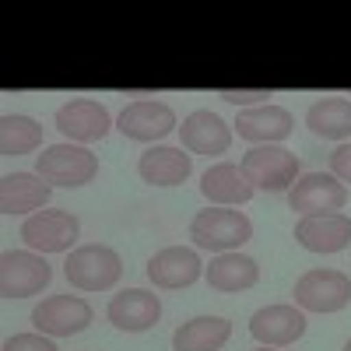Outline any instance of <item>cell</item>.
Masks as SVG:
<instances>
[{
	"label": "cell",
	"mask_w": 351,
	"mask_h": 351,
	"mask_svg": "<svg viewBox=\"0 0 351 351\" xmlns=\"http://www.w3.org/2000/svg\"><path fill=\"white\" fill-rule=\"evenodd\" d=\"M330 176H337L341 183H351V144H341L330 155Z\"/></svg>",
	"instance_id": "4316f807"
},
{
	"label": "cell",
	"mask_w": 351,
	"mask_h": 351,
	"mask_svg": "<svg viewBox=\"0 0 351 351\" xmlns=\"http://www.w3.org/2000/svg\"><path fill=\"white\" fill-rule=\"evenodd\" d=\"M200 193L218 208H236V204L253 200V186L246 183V176L236 162H215L204 169L200 176Z\"/></svg>",
	"instance_id": "d6986e66"
},
{
	"label": "cell",
	"mask_w": 351,
	"mask_h": 351,
	"mask_svg": "<svg viewBox=\"0 0 351 351\" xmlns=\"http://www.w3.org/2000/svg\"><path fill=\"white\" fill-rule=\"evenodd\" d=\"M256 351H274V348H256Z\"/></svg>",
	"instance_id": "83f0119b"
},
{
	"label": "cell",
	"mask_w": 351,
	"mask_h": 351,
	"mask_svg": "<svg viewBox=\"0 0 351 351\" xmlns=\"http://www.w3.org/2000/svg\"><path fill=\"white\" fill-rule=\"evenodd\" d=\"M32 324L46 337H74L92 324V306L81 295H49L32 309Z\"/></svg>",
	"instance_id": "9c48e42d"
},
{
	"label": "cell",
	"mask_w": 351,
	"mask_h": 351,
	"mask_svg": "<svg viewBox=\"0 0 351 351\" xmlns=\"http://www.w3.org/2000/svg\"><path fill=\"white\" fill-rule=\"evenodd\" d=\"M4 351H60V348L46 334H14L4 341Z\"/></svg>",
	"instance_id": "d4e9b609"
},
{
	"label": "cell",
	"mask_w": 351,
	"mask_h": 351,
	"mask_svg": "<svg viewBox=\"0 0 351 351\" xmlns=\"http://www.w3.org/2000/svg\"><path fill=\"white\" fill-rule=\"evenodd\" d=\"M291 295L302 313H341L351 302V278L341 271H306Z\"/></svg>",
	"instance_id": "52a82bcc"
},
{
	"label": "cell",
	"mask_w": 351,
	"mask_h": 351,
	"mask_svg": "<svg viewBox=\"0 0 351 351\" xmlns=\"http://www.w3.org/2000/svg\"><path fill=\"white\" fill-rule=\"evenodd\" d=\"M236 130L243 141L250 144H278L285 141L291 130H295V120H291V112L285 106H253V109H243L239 120H236Z\"/></svg>",
	"instance_id": "e0dca14e"
},
{
	"label": "cell",
	"mask_w": 351,
	"mask_h": 351,
	"mask_svg": "<svg viewBox=\"0 0 351 351\" xmlns=\"http://www.w3.org/2000/svg\"><path fill=\"white\" fill-rule=\"evenodd\" d=\"M306 127L324 141L351 137V102L348 99H316L306 109Z\"/></svg>",
	"instance_id": "603a6c76"
},
{
	"label": "cell",
	"mask_w": 351,
	"mask_h": 351,
	"mask_svg": "<svg viewBox=\"0 0 351 351\" xmlns=\"http://www.w3.org/2000/svg\"><path fill=\"white\" fill-rule=\"evenodd\" d=\"M344 351H351V341H348V344H344Z\"/></svg>",
	"instance_id": "f1b7e54d"
},
{
	"label": "cell",
	"mask_w": 351,
	"mask_h": 351,
	"mask_svg": "<svg viewBox=\"0 0 351 351\" xmlns=\"http://www.w3.org/2000/svg\"><path fill=\"white\" fill-rule=\"evenodd\" d=\"M137 172L144 183L152 186H180L190 180L193 172V158L183 148H169V144H158V148H148L137 158Z\"/></svg>",
	"instance_id": "ac0fdd59"
},
{
	"label": "cell",
	"mask_w": 351,
	"mask_h": 351,
	"mask_svg": "<svg viewBox=\"0 0 351 351\" xmlns=\"http://www.w3.org/2000/svg\"><path fill=\"white\" fill-rule=\"evenodd\" d=\"M180 141H183V148L193 152V155H208V158H218L228 152V144H232V127L221 120L218 112L211 109H197L190 112L183 127H180Z\"/></svg>",
	"instance_id": "9a60e30c"
},
{
	"label": "cell",
	"mask_w": 351,
	"mask_h": 351,
	"mask_svg": "<svg viewBox=\"0 0 351 351\" xmlns=\"http://www.w3.org/2000/svg\"><path fill=\"white\" fill-rule=\"evenodd\" d=\"M232 337L225 316H193L172 334V351H221Z\"/></svg>",
	"instance_id": "44dd1931"
},
{
	"label": "cell",
	"mask_w": 351,
	"mask_h": 351,
	"mask_svg": "<svg viewBox=\"0 0 351 351\" xmlns=\"http://www.w3.org/2000/svg\"><path fill=\"white\" fill-rule=\"evenodd\" d=\"M53 197V186L39 172H11L0 183V211L4 215H28L46 208Z\"/></svg>",
	"instance_id": "ffe728a7"
},
{
	"label": "cell",
	"mask_w": 351,
	"mask_h": 351,
	"mask_svg": "<svg viewBox=\"0 0 351 351\" xmlns=\"http://www.w3.org/2000/svg\"><path fill=\"white\" fill-rule=\"evenodd\" d=\"M36 172L49 186H84L99 176V158L84 148V144H49V148L36 158Z\"/></svg>",
	"instance_id": "277c9868"
},
{
	"label": "cell",
	"mask_w": 351,
	"mask_h": 351,
	"mask_svg": "<svg viewBox=\"0 0 351 351\" xmlns=\"http://www.w3.org/2000/svg\"><path fill=\"white\" fill-rule=\"evenodd\" d=\"M204 278H208V285L215 291H225V295H232V291H246L260 281V267L253 256H243V253H218L211 260V267H204Z\"/></svg>",
	"instance_id": "7402d4cb"
},
{
	"label": "cell",
	"mask_w": 351,
	"mask_h": 351,
	"mask_svg": "<svg viewBox=\"0 0 351 351\" xmlns=\"http://www.w3.org/2000/svg\"><path fill=\"white\" fill-rule=\"evenodd\" d=\"M306 313L295 306H263L250 316V334L260 348H285V344H295L306 334Z\"/></svg>",
	"instance_id": "30bf717a"
},
{
	"label": "cell",
	"mask_w": 351,
	"mask_h": 351,
	"mask_svg": "<svg viewBox=\"0 0 351 351\" xmlns=\"http://www.w3.org/2000/svg\"><path fill=\"white\" fill-rule=\"evenodd\" d=\"M109 324L116 330H127V334H144L152 330L158 324L162 316V299L155 295V291H144V288H127L120 291V295L109 299Z\"/></svg>",
	"instance_id": "7c38bea8"
},
{
	"label": "cell",
	"mask_w": 351,
	"mask_h": 351,
	"mask_svg": "<svg viewBox=\"0 0 351 351\" xmlns=\"http://www.w3.org/2000/svg\"><path fill=\"white\" fill-rule=\"evenodd\" d=\"M204 274V263L197 256V250L190 246H165L148 260V278L155 288L176 291V288H190L197 278Z\"/></svg>",
	"instance_id": "5bb4252c"
},
{
	"label": "cell",
	"mask_w": 351,
	"mask_h": 351,
	"mask_svg": "<svg viewBox=\"0 0 351 351\" xmlns=\"http://www.w3.org/2000/svg\"><path fill=\"white\" fill-rule=\"evenodd\" d=\"M295 243L309 253H341L351 243V215H306L295 221Z\"/></svg>",
	"instance_id": "4fadbf2b"
},
{
	"label": "cell",
	"mask_w": 351,
	"mask_h": 351,
	"mask_svg": "<svg viewBox=\"0 0 351 351\" xmlns=\"http://www.w3.org/2000/svg\"><path fill=\"white\" fill-rule=\"evenodd\" d=\"M123 274V260L112 246L102 243H88L77 246L74 253H67L64 260V278L77 288V291H109Z\"/></svg>",
	"instance_id": "7a4b0ae2"
},
{
	"label": "cell",
	"mask_w": 351,
	"mask_h": 351,
	"mask_svg": "<svg viewBox=\"0 0 351 351\" xmlns=\"http://www.w3.org/2000/svg\"><path fill=\"white\" fill-rule=\"evenodd\" d=\"M239 169L253 190L285 193L299 180V155H291L281 144H260V148H250L243 155Z\"/></svg>",
	"instance_id": "3957f363"
},
{
	"label": "cell",
	"mask_w": 351,
	"mask_h": 351,
	"mask_svg": "<svg viewBox=\"0 0 351 351\" xmlns=\"http://www.w3.org/2000/svg\"><path fill=\"white\" fill-rule=\"evenodd\" d=\"M43 144V127L25 112H8L0 120V155L4 158H18L28 155Z\"/></svg>",
	"instance_id": "cb8c5ba5"
},
{
	"label": "cell",
	"mask_w": 351,
	"mask_h": 351,
	"mask_svg": "<svg viewBox=\"0 0 351 351\" xmlns=\"http://www.w3.org/2000/svg\"><path fill=\"white\" fill-rule=\"evenodd\" d=\"M218 99L228 102V106H260V102L267 106L271 92H267V88H250V92H246V88H243V92H239V88H221Z\"/></svg>",
	"instance_id": "484cf974"
},
{
	"label": "cell",
	"mask_w": 351,
	"mask_h": 351,
	"mask_svg": "<svg viewBox=\"0 0 351 351\" xmlns=\"http://www.w3.org/2000/svg\"><path fill=\"white\" fill-rule=\"evenodd\" d=\"M190 239L197 250H211V253H239L243 243L253 239V221L243 211H228V208H208L197 211L190 221Z\"/></svg>",
	"instance_id": "6da1fadb"
},
{
	"label": "cell",
	"mask_w": 351,
	"mask_h": 351,
	"mask_svg": "<svg viewBox=\"0 0 351 351\" xmlns=\"http://www.w3.org/2000/svg\"><path fill=\"white\" fill-rule=\"evenodd\" d=\"M56 130H60L67 141L74 144H92V141H102L112 127L109 120V109L95 99H71L56 109Z\"/></svg>",
	"instance_id": "8fae6325"
},
{
	"label": "cell",
	"mask_w": 351,
	"mask_h": 351,
	"mask_svg": "<svg viewBox=\"0 0 351 351\" xmlns=\"http://www.w3.org/2000/svg\"><path fill=\"white\" fill-rule=\"evenodd\" d=\"M348 204V186L330 172H306L288 190V208L306 215H334Z\"/></svg>",
	"instance_id": "ba28073f"
},
{
	"label": "cell",
	"mask_w": 351,
	"mask_h": 351,
	"mask_svg": "<svg viewBox=\"0 0 351 351\" xmlns=\"http://www.w3.org/2000/svg\"><path fill=\"white\" fill-rule=\"evenodd\" d=\"M53 281V267L43 253L32 250H8L0 256V295L4 299H28Z\"/></svg>",
	"instance_id": "5b68a950"
},
{
	"label": "cell",
	"mask_w": 351,
	"mask_h": 351,
	"mask_svg": "<svg viewBox=\"0 0 351 351\" xmlns=\"http://www.w3.org/2000/svg\"><path fill=\"white\" fill-rule=\"evenodd\" d=\"M81 236V221L71 211H36L21 225V239L32 253H71Z\"/></svg>",
	"instance_id": "8992f818"
},
{
	"label": "cell",
	"mask_w": 351,
	"mask_h": 351,
	"mask_svg": "<svg viewBox=\"0 0 351 351\" xmlns=\"http://www.w3.org/2000/svg\"><path fill=\"white\" fill-rule=\"evenodd\" d=\"M348 99H351V92H348Z\"/></svg>",
	"instance_id": "f546056e"
},
{
	"label": "cell",
	"mask_w": 351,
	"mask_h": 351,
	"mask_svg": "<svg viewBox=\"0 0 351 351\" xmlns=\"http://www.w3.org/2000/svg\"><path fill=\"white\" fill-rule=\"evenodd\" d=\"M116 127H120V134L123 137H130V141H162V137H169L172 130H180L176 127V112H172V106H165V102H130L123 112H120V120H116Z\"/></svg>",
	"instance_id": "2e32d148"
}]
</instances>
